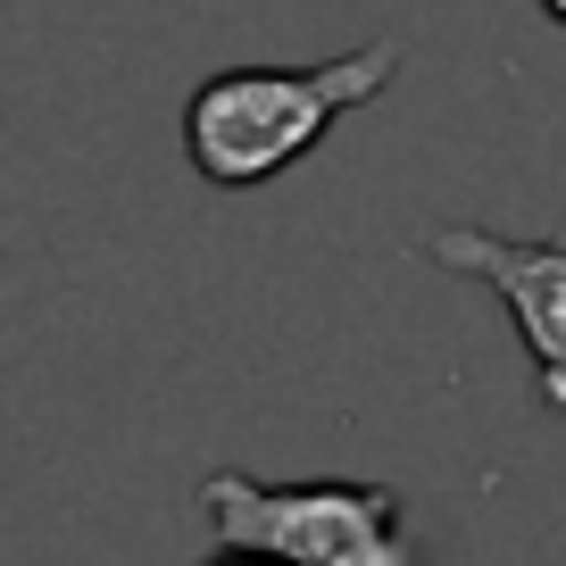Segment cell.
Listing matches in <instances>:
<instances>
[{
  "mask_svg": "<svg viewBox=\"0 0 566 566\" xmlns=\"http://www.w3.org/2000/svg\"><path fill=\"white\" fill-rule=\"evenodd\" d=\"M391 75H400V42H358L325 67H226L192 84V101H184V159L217 192L275 184L350 108H367Z\"/></svg>",
  "mask_w": 566,
  "mask_h": 566,
  "instance_id": "6da1fadb",
  "label": "cell"
},
{
  "mask_svg": "<svg viewBox=\"0 0 566 566\" xmlns=\"http://www.w3.org/2000/svg\"><path fill=\"white\" fill-rule=\"evenodd\" d=\"M200 509L217 542L275 549L292 566H417L391 483H259L242 467H217L200 483Z\"/></svg>",
  "mask_w": 566,
  "mask_h": 566,
  "instance_id": "7a4b0ae2",
  "label": "cell"
},
{
  "mask_svg": "<svg viewBox=\"0 0 566 566\" xmlns=\"http://www.w3.org/2000/svg\"><path fill=\"white\" fill-rule=\"evenodd\" d=\"M424 259L500 292V308H509L516 342L533 358V384L566 417V242L558 233L549 242H509V233H483V226H433Z\"/></svg>",
  "mask_w": 566,
  "mask_h": 566,
  "instance_id": "3957f363",
  "label": "cell"
},
{
  "mask_svg": "<svg viewBox=\"0 0 566 566\" xmlns=\"http://www.w3.org/2000/svg\"><path fill=\"white\" fill-rule=\"evenodd\" d=\"M209 566H292V558H275V549H233V542H217V558Z\"/></svg>",
  "mask_w": 566,
  "mask_h": 566,
  "instance_id": "277c9868",
  "label": "cell"
},
{
  "mask_svg": "<svg viewBox=\"0 0 566 566\" xmlns=\"http://www.w3.org/2000/svg\"><path fill=\"white\" fill-rule=\"evenodd\" d=\"M542 9H549V25H566V0H542Z\"/></svg>",
  "mask_w": 566,
  "mask_h": 566,
  "instance_id": "5b68a950",
  "label": "cell"
}]
</instances>
